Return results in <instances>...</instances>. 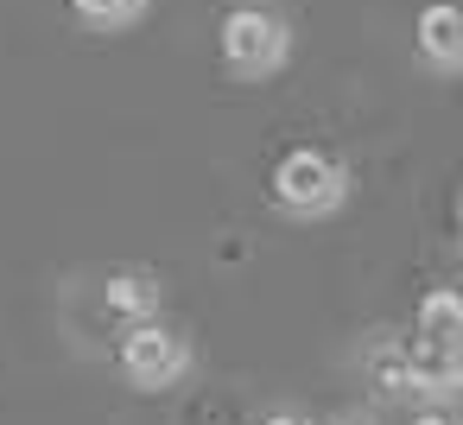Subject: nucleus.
I'll return each mask as SVG.
<instances>
[{
    "label": "nucleus",
    "mask_w": 463,
    "mask_h": 425,
    "mask_svg": "<svg viewBox=\"0 0 463 425\" xmlns=\"http://www.w3.org/2000/svg\"><path fill=\"white\" fill-rule=\"evenodd\" d=\"M254 425H311V419L292 412V406H279V412H267V419H254Z\"/></svg>",
    "instance_id": "nucleus-11"
},
{
    "label": "nucleus",
    "mask_w": 463,
    "mask_h": 425,
    "mask_svg": "<svg viewBox=\"0 0 463 425\" xmlns=\"http://www.w3.org/2000/svg\"><path fill=\"white\" fill-rule=\"evenodd\" d=\"M419 355H457L463 362V305H457V292L450 286H438V292H425V305H419V317H412V336H406Z\"/></svg>",
    "instance_id": "nucleus-5"
},
{
    "label": "nucleus",
    "mask_w": 463,
    "mask_h": 425,
    "mask_svg": "<svg viewBox=\"0 0 463 425\" xmlns=\"http://www.w3.org/2000/svg\"><path fill=\"white\" fill-rule=\"evenodd\" d=\"M412 425H463L457 406H412Z\"/></svg>",
    "instance_id": "nucleus-9"
},
{
    "label": "nucleus",
    "mask_w": 463,
    "mask_h": 425,
    "mask_svg": "<svg viewBox=\"0 0 463 425\" xmlns=\"http://www.w3.org/2000/svg\"><path fill=\"white\" fill-rule=\"evenodd\" d=\"M412 52L431 77H457L463 71V14L450 0H431V7L412 20Z\"/></svg>",
    "instance_id": "nucleus-4"
},
{
    "label": "nucleus",
    "mask_w": 463,
    "mask_h": 425,
    "mask_svg": "<svg viewBox=\"0 0 463 425\" xmlns=\"http://www.w3.org/2000/svg\"><path fill=\"white\" fill-rule=\"evenodd\" d=\"M349 191H355L349 159L330 146H286L267 172V197L286 222H330L349 203Z\"/></svg>",
    "instance_id": "nucleus-1"
},
{
    "label": "nucleus",
    "mask_w": 463,
    "mask_h": 425,
    "mask_svg": "<svg viewBox=\"0 0 463 425\" xmlns=\"http://www.w3.org/2000/svg\"><path fill=\"white\" fill-rule=\"evenodd\" d=\"M197 368V343L184 324H172L165 311L159 317H140V324H121V343H115V374L134 387V393H172L178 381H191Z\"/></svg>",
    "instance_id": "nucleus-3"
},
{
    "label": "nucleus",
    "mask_w": 463,
    "mask_h": 425,
    "mask_svg": "<svg viewBox=\"0 0 463 425\" xmlns=\"http://www.w3.org/2000/svg\"><path fill=\"white\" fill-rule=\"evenodd\" d=\"M71 14H77V26L115 39V33H134L153 14V0H71Z\"/></svg>",
    "instance_id": "nucleus-8"
},
{
    "label": "nucleus",
    "mask_w": 463,
    "mask_h": 425,
    "mask_svg": "<svg viewBox=\"0 0 463 425\" xmlns=\"http://www.w3.org/2000/svg\"><path fill=\"white\" fill-rule=\"evenodd\" d=\"M317 425H381V419L362 412V406H343V412H330V419H317Z\"/></svg>",
    "instance_id": "nucleus-10"
},
{
    "label": "nucleus",
    "mask_w": 463,
    "mask_h": 425,
    "mask_svg": "<svg viewBox=\"0 0 463 425\" xmlns=\"http://www.w3.org/2000/svg\"><path fill=\"white\" fill-rule=\"evenodd\" d=\"M216 58L235 83L260 90L292 64V20L273 7V0H235L216 26Z\"/></svg>",
    "instance_id": "nucleus-2"
},
{
    "label": "nucleus",
    "mask_w": 463,
    "mask_h": 425,
    "mask_svg": "<svg viewBox=\"0 0 463 425\" xmlns=\"http://www.w3.org/2000/svg\"><path fill=\"white\" fill-rule=\"evenodd\" d=\"M362 368H368V387H374L381 400L412 406V368H406V343H400V336H374L368 355H362Z\"/></svg>",
    "instance_id": "nucleus-7"
},
{
    "label": "nucleus",
    "mask_w": 463,
    "mask_h": 425,
    "mask_svg": "<svg viewBox=\"0 0 463 425\" xmlns=\"http://www.w3.org/2000/svg\"><path fill=\"white\" fill-rule=\"evenodd\" d=\"M102 311L121 317V324H140V317H159L165 311V279L146 273V267H121L102 279Z\"/></svg>",
    "instance_id": "nucleus-6"
}]
</instances>
